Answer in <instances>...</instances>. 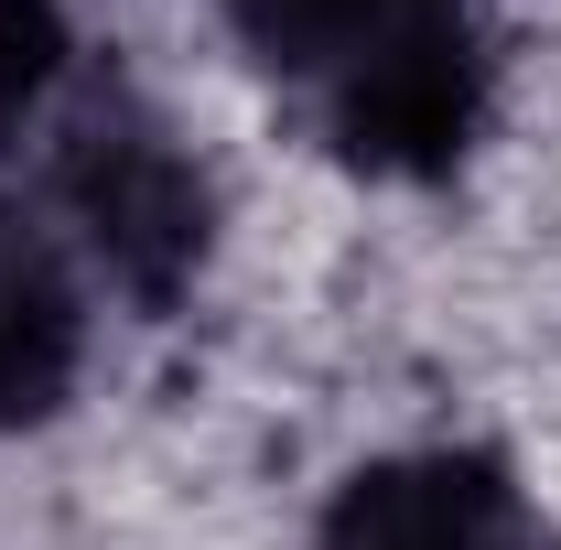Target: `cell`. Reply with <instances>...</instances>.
<instances>
[{
  "label": "cell",
  "instance_id": "6da1fadb",
  "mask_svg": "<svg viewBox=\"0 0 561 550\" xmlns=\"http://www.w3.org/2000/svg\"><path fill=\"white\" fill-rule=\"evenodd\" d=\"M238 22L324 98L335 140H356L378 173H432L476 130L465 0H238Z\"/></svg>",
  "mask_w": 561,
  "mask_h": 550
},
{
  "label": "cell",
  "instance_id": "7a4b0ae2",
  "mask_svg": "<svg viewBox=\"0 0 561 550\" xmlns=\"http://www.w3.org/2000/svg\"><path fill=\"white\" fill-rule=\"evenodd\" d=\"M324 550H529V518L476 454H389L335 496Z\"/></svg>",
  "mask_w": 561,
  "mask_h": 550
},
{
  "label": "cell",
  "instance_id": "3957f363",
  "mask_svg": "<svg viewBox=\"0 0 561 550\" xmlns=\"http://www.w3.org/2000/svg\"><path fill=\"white\" fill-rule=\"evenodd\" d=\"M76 367V280L33 216L0 206V421L44 411Z\"/></svg>",
  "mask_w": 561,
  "mask_h": 550
}]
</instances>
